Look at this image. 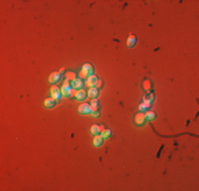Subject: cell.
Listing matches in <instances>:
<instances>
[{
    "instance_id": "7c38bea8",
    "label": "cell",
    "mask_w": 199,
    "mask_h": 191,
    "mask_svg": "<svg viewBox=\"0 0 199 191\" xmlns=\"http://www.w3.org/2000/svg\"><path fill=\"white\" fill-rule=\"evenodd\" d=\"M102 128H103V126H100V125H97V124H93V125L90 128V134L91 135H94V136L100 135V133H102V131H103Z\"/></svg>"
},
{
    "instance_id": "d6986e66",
    "label": "cell",
    "mask_w": 199,
    "mask_h": 191,
    "mask_svg": "<svg viewBox=\"0 0 199 191\" xmlns=\"http://www.w3.org/2000/svg\"><path fill=\"white\" fill-rule=\"evenodd\" d=\"M90 104H91V107H92V108H97L99 105H100V102H99L97 99H92Z\"/></svg>"
},
{
    "instance_id": "9c48e42d",
    "label": "cell",
    "mask_w": 199,
    "mask_h": 191,
    "mask_svg": "<svg viewBox=\"0 0 199 191\" xmlns=\"http://www.w3.org/2000/svg\"><path fill=\"white\" fill-rule=\"evenodd\" d=\"M74 97H75V99H76L77 101H84L87 98V93H86L84 89H79V90H77L76 93H75Z\"/></svg>"
},
{
    "instance_id": "ba28073f",
    "label": "cell",
    "mask_w": 199,
    "mask_h": 191,
    "mask_svg": "<svg viewBox=\"0 0 199 191\" xmlns=\"http://www.w3.org/2000/svg\"><path fill=\"white\" fill-rule=\"evenodd\" d=\"M97 82H99L97 78L93 75H91V77L87 78V80H86V85H87L88 87H90V88H92V87H94L95 85L97 84Z\"/></svg>"
},
{
    "instance_id": "6da1fadb",
    "label": "cell",
    "mask_w": 199,
    "mask_h": 191,
    "mask_svg": "<svg viewBox=\"0 0 199 191\" xmlns=\"http://www.w3.org/2000/svg\"><path fill=\"white\" fill-rule=\"evenodd\" d=\"M94 73V68L90 64H84L82 70L79 71V77L83 78V79H87V78L91 77Z\"/></svg>"
},
{
    "instance_id": "4fadbf2b",
    "label": "cell",
    "mask_w": 199,
    "mask_h": 191,
    "mask_svg": "<svg viewBox=\"0 0 199 191\" xmlns=\"http://www.w3.org/2000/svg\"><path fill=\"white\" fill-rule=\"evenodd\" d=\"M103 142H104V138H103L102 136L101 135L94 136V138H93V145H94V147L100 148L103 145Z\"/></svg>"
},
{
    "instance_id": "5bb4252c",
    "label": "cell",
    "mask_w": 199,
    "mask_h": 191,
    "mask_svg": "<svg viewBox=\"0 0 199 191\" xmlns=\"http://www.w3.org/2000/svg\"><path fill=\"white\" fill-rule=\"evenodd\" d=\"M44 104L47 108H53V107H55V105H56V101L54 100L53 98H48L45 100Z\"/></svg>"
},
{
    "instance_id": "5b68a950",
    "label": "cell",
    "mask_w": 199,
    "mask_h": 191,
    "mask_svg": "<svg viewBox=\"0 0 199 191\" xmlns=\"http://www.w3.org/2000/svg\"><path fill=\"white\" fill-rule=\"evenodd\" d=\"M60 79H62V73L55 71V72H52L51 75H49L48 82L50 83V84H56L57 82H59Z\"/></svg>"
},
{
    "instance_id": "52a82bcc",
    "label": "cell",
    "mask_w": 199,
    "mask_h": 191,
    "mask_svg": "<svg viewBox=\"0 0 199 191\" xmlns=\"http://www.w3.org/2000/svg\"><path fill=\"white\" fill-rule=\"evenodd\" d=\"M71 86L73 89H76V90H79V89H83L84 87V82L83 80H81L79 78H77V79H73L71 81Z\"/></svg>"
},
{
    "instance_id": "277c9868",
    "label": "cell",
    "mask_w": 199,
    "mask_h": 191,
    "mask_svg": "<svg viewBox=\"0 0 199 191\" xmlns=\"http://www.w3.org/2000/svg\"><path fill=\"white\" fill-rule=\"evenodd\" d=\"M50 93H51L52 98H53L55 101H59L60 99H62V97H63L62 91H60V89L58 88L57 86H52L51 90H50Z\"/></svg>"
},
{
    "instance_id": "8992f818",
    "label": "cell",
    "mask_w": 199,
    "mask_h": 191,
    "mask_svg": "<svg viewBox=\"0 0 199 191\" xmlns=\"http://www.w3.org/2000/svg\"><path fill=\"white\" fill-rule=\"evenodd\" d=\"M145 121H146V119L143 113H138V114L134 116V123H136L137 125H139V126L144 125Z\"/></svg>"
},
{
    "instance_id": "e0dca14e",
    "label": "cell",
    "mask_w": 199,
    "mask_h": 191,
    "mask_svg": "<svg viewBox=\"0 0 199 191\" xmlns=\"http://www.w3.org/2000/svg\"><path fill=\"white\" fill-rule=\"evenodd\" d=\"M101 136H102L104 139H109V138L111 137V131L109 130V128H107V130H103Z\"/></svg>"
},
{
    "instance_id": "3957f363",
    "label": "cell",
    "mask_w": 199,
    "mask_h": 191,
    "mask_svg": "<svg viewBox=\"0 0 199 191\" xmlns=\"http://www.w3.org/2000/svg\"><path fill=\"white\" fill-rule=\"evenodd\" d=\"M77 110H79V113L81 115H90L91 112L93 110V108L91 107L90 104H88V103H84V104L79 105Z\"/></svg>"
},
{
    "instance_id": "30bf717a",
    "label": "cell",
    "mask_w": 199,
    "mask_h": 191,
    "mask_svg": "<svg viewBox=\"0 0 199 191\" xmlns=\"http://www.w3.org/2000/svg\"><path fill=\"white\" fill-rule=\"evenodd\" d=\"M127 47L128 48H134V46L137 45V36L134 34H130L127 38Z\"/></svg>"
},
{
    "instance_id": "9a60e30c",
    "label": "cell",
    "mask_w": 199,
    "mask_h": 191,
    "mask_svg": "<svg viewBox=\"0 0 199 191\" xmlns=\"http://www.w3.org/2000/svg\"><path fill=\"white\" fill-rule=\"evenodd\" d=\"M154 100H155V96L154 95H146L144 97V103H146L148 105H151L154 102Z\"/></svg>"
},
{
    "instance_id": "8fae6325",
    "label": "cell",
    "mask_w": 199,
    "mask_h": 191,
    "mask_svg": "<svg viewBox=\"0 0 199 191\" xmlns=\"http://www.w3.org/2000/svg\"><path fill=\"white\" fill-rule=\"evenodd\" d=\"M87 95H88V97L89 98H91V99H97V97L100 96V91H99V89L97 88L92 87V88H89Z\"/></svg>"
},
{
    "instance_id": "2e32d148",
    "label": "cell",
    "mask_w": 199,
    "mask_h": 191,
    "mask_svg": "<svg viewBox=\"0 0 199 191\" xmlns=\"http://www.w3.org/2000/svg\"><path fill=\"white\" fill-rule=\"evenodd\" d=\"M144 116H145V119L147 121H154L156 119V114L154 112H147Z\"/></svg>"
},
{
    "instance_id": "ac0fdd59",
    "label": "cell",
    "mask_w": 199,
    "mask_h": 191,
    "mask_svg": "<svg viewBox=\"0 0 199 191\" xmlns=\"http://www.w3.org/2000/svg\"><path fill=\"white\" fill-rule=\"evenodd\" d=\"M148 108H149V105L146 104V103H141V104L139 105V110L141 113H145V112H148Z\"/></svg>"
},
{
    "instance_id": "7a4b0ae2",
    "label": "cell",
    "mask_w": 199,
    "mask_h": 191,
    "mask_svg": "<svg viewBox=\"0 0 199 191\" xmlns=\"http://www.w3.org/2000/svg\"><path fill=\"white\" fill-rule=\"evenodd\" d=\"M72 89L73 88H72L70 82L68 81V80H66V81L64 82L62 88H60V91H62L63 97H65V98H70V97L72 96Z\"/></svg>"
},
{
    "instance_id": "ffe728a7",
    "label": "cell",
    "mask_w": 199,
    "mask_h": 191,
    "mask_svg": "<svg viewBox=\"0 0 199 191\" xmlns=\"http://www.w3.org/2000/svg\"><path fill=\"white\" fill-rule=\"evenodd\" d=\"M90 115L92 117H94V118H97V117H100V112L97 110H92V112H91Z\"/></svg>"
}]
</instances>
